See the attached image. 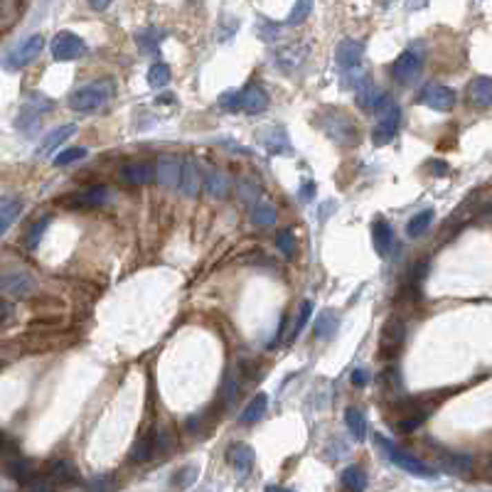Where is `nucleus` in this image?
Returning <instances> with one entry per match:
<instances>
[{"label": "nucleus", "instance_id": "f257e3e1", "mask_svg": "<svg viewBox=\"0 0 492 492\" xmlns=\"http://www.w3.org/2000/svg\"><path fill=\"white\" fill-rule=\"evenodd\" d=\"M317 126L323 128V133L330 141L342 148H352L360 143V128L350 119V113H345L342 108H320Z\"/></svg>", "mask_w": 492, "mask_h": 492}, {"label": "nucleus", "instance_id": "bb28decb", "mask_svg": "<svg viewBox=\"0 0 492 492\" xmlns=\"http://www.w3.org/2000/svg\"><path fill=\"white\" fill-rule=\"evenodd\" d=\"M433 210H424V212H419V215H413L411 219H409V224H406V234L411 239H419V237H424L426 232H429V226L433 224Z\"/></svg>", "mask_w": 492, "mask_h": 492}, {"label": "nucleus", "instance_id": "f8f14e48", "mask_svg": "<svg viewBox=\"0 0 492 492\" xmlns=\"http://www.w3.org/2000/svg\"><path fill=\"white\" fill-rule=\"evenodd\" d=\"M182 175V160L175 155H160L158 165H155V180L163 187H175L180 185Z\"/></svg>", "mask_w": 492, "mask_h": 492}, {"label": "nucleus", "instance_id": "2f4dec72", "mask_svg": "<svg viewBox=\"0 0 492 492\" xmlns=\"http://www.w3.org/2000/svg\"><path fill=\"white\" fill-rule=\"evenodd\" d=\"M443 468L448 473H455V475H465V473L473 470V458L468 453H451V455L443 458Z\"/></svg>", "mask_w": 492, "mask_h": 492}, {"label": "nucleus", "instance_id": "c85d7f7f", "mask_svg": "<svg viewBox=\"0 0 492 492\" xmlns=\"http://www.w3.org/2000/svg\"><path fill=\"white\" fill-rule=\"evenodd\" d=\"M251 222L256 226H271L276 224V207L266 199H259L254 204V210H251Z\"/></svg>", "mask_w": 492, "mask_h": 492}, {"label": "nucleus", "instance_id": "9d476101", "mask_svg": "<svg viewBox=\"0 0 492 492\" xmlns=\"http://www.w3.org/2000/svg\"><path fill=\"white\" fill-rule=\"evenodd\" d=\"M455 91L451 89V86H443V84H429L424 91H421V104L429 108H433V111H451L453 106H455Z\"/></svg>", "mask_w": 492, "mask_h": 492}, {"label": "nucleus", "instance_id": "e433bc0d", "mask_svg": "<svg viewBox=\"0 0 492 492\" xmlns=\"http://www.w3.org/2000/svg\"><path fill=\"white\" fill-rule=\"evenodd\" d=\"M84 158H86V148L74 146V148H64V150H59L52 163H55V168H64V165H72V163H77V160H84Z\"/></svg>", "mask_w": 492, "mask_h": 492}, {"label": "nucleus", "instance_id": "a211bd4d", "mask_svg": "<svg viewBox=\"0 0 492 492\" xmlns=\"http://www.w3.org/2000/svg\"><path fill=\"white\" fill-rule=\"evenodd\" d=\"M106 199H108L106 187H91V190H84L79 195H72L69 204L72 207H81V210H94V207H104Z\"/></svg>", "mask_w": 492, "mask_h": 492}, {"label": "nucleus", "instance_id": "dca6fc26", "mask_svg": "<svg viewBox=\"0 0 492 492\" xmlns=\"http://www.w3.org/2000/svg\"><path fill=\"white\" fill-rule=\"evenodd\" d=\"M199 187H202V170H199V165L195 163L193 158L185 160V163H182V175H180L182 195L195 197V195L199 193Z\"/></svg>", "mask_w": 492, "mask_h": 492}, {"label": "nucleus", "instance_id": "5701e85b", "mask_svg": "<svg viewBox=\"0 0 492 492\" xmlns=\"http://www.w3.org/2000/svg\"><path fill=\"white\" fill-rule=\"evenodd\" d=\"M470 101L478 108H487L492 104V79L490 77H475L470 84Z\"/></svg>", "mask_w": 492, "mask_h": 492}, {"label": "nucleus", "instance_id": "9b49d317", "mask_svg": "<svg viewBox=\"0 0 492 492\" xmlns=\"http://www.w3.org/2000/svg\"><path fill=\"white\" fill-rule=\"evenodd\" d=\"M259 143L266 148L271 155H288L291 153L288 133H286L281 126H271V128L259 130Z\"/></svg>", "mask_w": 492, "mask_h": 492}, {"label": "nucleus", "instance_id": "39448f33", "mask_svg": "<svg viewBox=\"0 0 492 492\" xmlns=\"http://www.w3.org/2000/svg\"><path fill=\"white\" fill-rule=\"evenodd\" d=\"M421 69H424V57L416 50H406L396 57V62L391 64V77L399 84L409 86L421 77Z\"/></svg>", "mask_w": 492, "mask_h": 492}, {"label": "nucleus", "instance_id": "a878e982", "mask_svg": "<svg viewBox=\"0 0 492 492\" xmlns=\"http://www.w3.org/2000/svg\"><path fill=\"white\" fill-rule=\"evenodd\" d=\"M345 424H347V429H350L352 438H357V441H364V438H367V419H364V413L360 411V409H355V406L347 409Z\"/></svg>", "mask_w": 492, "mask_h": 492}, {"label": "nucleus", "instance_id": "8fccbe9b", "mask_svg": "<svg viewBox=\"0 0 492 492\" xmlns=\"http://www.w3.org/2000/svg\"><path fill=\"white\" fill-rule=\"evenodd\" d=\"M89 6L94 8V10H106V8L111 6V0H89Z\"/></svg>", "mask_w": 492, "mask_h": 492}, {"label": "nucleus", "instance_id": "0eeeda50", "mask_svg": "<svg viewBox=\"0 0 492 492\" xmlns=\"http://www.w3.org/2000/svg\"><path fill=\"white\" fill-rule=\"evenodd\" d=\"M50 47H52V57H55L57 62H72V59H79L86 52L84 40H81L79 35L69 32V30L57 32Z\"/></svg>", "mask_w": 492, "mask_h": 492}, {"label": "nucleus", "instance_id": "3c124183", "mask_svg": "<svg viewBox=\"0 0 492 492\" xmlns=\"http://www.w3.org/2000/svg\"><path fill=\"white\" fill-rule=\"evenodd\" d=\"M406 3H409V8H411V10H419V8L429 6V0H406Z\"/></svg>", "mask_w": 492, "mask_h": 492}, {"label": "nucleus", "instance_id": "f03ea898", "mask_svg": "<svg viewBox=\"0 0 492 492\" xmlns=\"http://www.w3.org/2000/svg\"><path fill=\"white\" fill-rule=\"evenodd\" d=\"M116 94V86L111 79H97L86 86H79L77 91H72L69 97V108L77 113H91L101 108L104 104H108Z\"/></svg>", "mask_w": 492, "mask_h": 492}, {"label": "nucleus", "instance_id": "4be33fe9", "mask_svg": "<svg viewBox=\"0 0 492 492\" xmlns=\"http://www.w3.org/2000/svg\"><path fill=\"white\" fill-rule=\"evenodd\" d=\"M74 133H77V126H74V124H67V126H59V128H55L52 133H47L45 141L40 143V148H37V155H50L55 148H59L64 141H69Z\"/></svg>", "mask_w": 492, "mask_h": 492}, {"label": "nucleus", "instance_id": "2eb2a0df", "mask_svg": "<svg viewBox=\"0 0 492 492\" xmlns=\"http://www.w3.org/2000/svg\"><path fill=\"white\" fill-rule=\"evenodd\" d=\"M52 108V101L45 97H32L30 101H25L23 111H20V116H17V128H28L30 126H37V121H40V116L45 111H50Z\"/></svg>", "mask_w": 492, "mask_h": 492}, {"label": "nucleus", "instance_id": "7c9ffc66", "mask_svg": "<svg viewBox=\"0 0 492 492\" xmlns=\"http://www.w3.org/2000/svg\"><path fill=\"white\" fill-rule=\"evenodd\" d=\"M340 480H342V485H345L347 490H352V492H360V490L367 487V475H364V470L360 468V465H350V468L342 470Z\"/></svg>", "mask_w": 492, "mask_h": 492}, {"label": "nucleus", "instance_id": "09e8293b", "mask_svg": "<svg viewBox=\"0 0 492 492\" xmlns=\"http://www.w3.org/2000/svg\"><path fill=\"white\" fill-rule=\"evenodd\" d=\"M10 313H12L10 303H8V300H0V325H3L8 317H10Z\"/></svg>", "mask_w": 492, "mask_h": 492}, {"label": "nucleus", "instance_id": "cd10ccee", "mask_svg": "<svg viewBox=\"0 0 492 492\" xmlns=\"http://www.w3.org/2000/svg\"><path fill=\"white\" fill-rule=\"evenodd\" d=\"M47 478L59 482V485H69V482L77 480V470H74V465L69 463V460H55V463L50 465Z\"/></svg>", "mask_w": 492, "mask_h": 492}, {"label": "nucleus", "instance_id": "c03bdc74", "mask_svg": "<svg viewBox=\"0 0 492 492\" xmlns=\"http://www.w3.org/2000/svg\"><path fill=\"white\" fill-rule=\"evenodd\" d=\"M239 97H242V94H237V91H226V94H222L219 97V106L226 108V111H237Z\"/></svg>", "mask_w": 492, "mask_h": 492}, {"label": "nucleus", "instance_id": "aec40b11", "mask_svg": "<svg viewBox=\"0 0 492 492\" xmlns=\"http://www.w3.org/2000/svg\"><path fill=\"white\" fill-rule=\"evenodd\" d=\"M158 455V446H155V433L153 431H146L141 433V438L136 441V446L130 448V460L133 463H148Z\"/></svg>", "mask_w": 492, "mask_h": 492}, {"label": "nucleus", "instance_id": "58836bf2", "mask_svg": "<svg viewBox=\"0 0 492 492\" xmlns=\"http://www.w3.org/2000/svg\"><path fill=\"white\" fill-rule=\"evenodd\" d=\"M311 10H313V0H298V3L293 6V10H291L286 25H300L308 15H311Z\"/></svg>", "mask_w": 492, "mask_h": 492}, {"label": "nucleus", "instance_id": "a19ab883", "mask_svg": "<svg viewBox=\"0 0 492 492\" xmlns=\"http://www.w3.org/2000/svg\"><path fill=\"white\" fill-rule=\"evenodd\" d=\"M222 399L226 402V406H232L234 402H237V396H239V386H237V380H234L232 374H226L224 377V382H222Z\"/></svg>", "mask_w": 492, "mask_h": 492}, {"label": "nucleus", "instance_id": "de8ad7c7", "mask_svg": "<svg viewBox=\"0 0 492 492\" xmlns=\"http://www.w3.org/2000/svg\"><path fill=\"white\" fill-rule=\"evenodd\" d=\"M352 384L355 386L367 384V369H355V372H352Z\"/></svg>", "mask_w": 492, "mask_h": 492}, {"label": "nucleus", "instance_id": "49530a36", "mask_svg": "<svg viewBox=\"0 0 492 492\" xmlns=\"http://www.w3.org/2000/svg\"><path fill=\"white\" fill-rule=\"evenodd\" d=\"M259 32H261V37H264V40L273 42V40H276V32H278V28H276V25H271V23H261Z\"/></svg>", "mask_w": 492, "mask_h": 492}, {"label": "nucleus", "instance_id": "7ed1b4c3", "mask_svg": "<svg viewBox=\"0 0 492 492\" xmlns=\"http://www.w3.org/2000/svg\"><path fill=\"white\" fill-rule=\"evenodd\" d=\"M374 443H377V448L384 451V455L396 465V468H402V470H406V473H411V475H419V478H433L436 475V470L431 468L429 463H424L419 455H411V453L404 451V448L394 446V443H391L386 436H380V433H377Z\"/></svg>", "mask_w": 492, "mask_h": 492}, {"label": "nucleus", "instance_id": "473e14b6", "mask_svg": "<svg viewBox=\"0 0 492 492\" xmlns=\"http://www.w3.org/2000/svg\"><path fill=\"white\" fill-rule=\"evenodd\" d=\"M204 185H207V193L212 197H224L229 193V177L222 170H212L210 175H207V180H204Z\"/></svg>", "mask_w": 492, "mask_h": 492}, {"label": "nucleus", "instance_id": "4468645a", "mask_svg": "<svg viewBox=\"0 0 492 492\" xmlns=\"http://www.w3.org/2000/svg\"><path fill=\"white\" fill-rule=\"evenodd\" d=\"M239 108H242L244 113H249V116L264 113L268 108V94L261 89V86L249 84L242 91V97H239Z\"/></svg>", "mask_w": 492, "mask_h": 492}, {"label": "nucleus", "instance_id": "6ab92c4d", "mask_svg": "<svg viewBox=\"0 0 492 492\" xmlns=\"http://www.w3.org/2000/svg\"><path fill=\"white\" fill-rule=\"evenodd\" d=\"M226 455H229V463H232V468L237 470L239 475H246L254 468V451L246 443H234Z\"/></svg>", "mask_w": 492, "mask_h": 492}, {"label": "nucleus", "instance_id": "37998d69", "mask_svg": "<svg viewBox=\"0 0 492 492\" xmlns=\"http://www.w3.org/2000/svg\"><path fill=\"white\" fill-rule=\"evenodd\" d=\"M399 377H402V374H399V369L389 367L386 372H382L380 382H382V386H384L386 391H399V386H402V380H399Z\"/></svg>", "mask_w": 492, "mask_h": 492}, {"label": "nucleus", "instance_id": "1a4fd4ad", "mask_svg": "<svg viewBox=\"0 0 492 492\" xmlns=\"http://www.w3.org/2000/svg\"><path fill=\"white\" fill-rule=\"evenodd\" d=\"M362 57H364V45L360 40H342L337 47H335V62H337V69L342 74H347V77L362 64Z\"/></svg>", "mask_w": 492, "mask_h": 492}, {"label": "nucleus", "instance_id": "20e7f679", "mask_svg": "<svg viewBox=\"0 0 492 492\" xmlns=\"http://www.w3.org/2000/svg\"><path fill=\"white\" fill-rule=\"evenodd\" d=\"M377 111H380V121L374 126V133H372V141L374 146H386V143L394 141L396 130H399V124H402V111L391 101L389 94L377 99Z\"/></svg>", "mask_w": 492, "mask_h": 492}, {"label": "nucleus", "instance_id": "f704fd0d", "mask_svg": "<svg viewBox=\"0 0 492 492\" xmlns=\"http://www.w3.org/2000/svg\"><path fill=\"white\" fill-rule=\"evenodd\" d=\"M47 226H50V217H40V219L35 222L32 226L28 229V234H25V246L28 249H37V244H40V239L45 237Z\"/></svg>", "mask_w": 492, "mask_h": 492}, {"label": "nucleus", "instance_id": "ea45409f", "mask_svg": "<svg viewBox=\"0 0 492 492\" xmlns=\"http://www.w3.org/2000/svg\"><path fill=\"white\" fill-rule=\"evenodd\" d=\"M276 244H278V249H281V254L286 256V259H293L295 256V237H293L291 229H283V232L276 237Z\"/></svg>", "mask_w": 492, "mask_h": 492}, {"label": "nucleus", "instance_id": "4c0bfd02", "mask_svg": "<svg viewBox=\"0 0 492 492\" xmlns=\"http://www.w3.org/2000/svg\"><path fill=\"white\" fill-rule=\"evenodd\" d=\"M168 81H170V67L168 64H163V62L153 64L150 72H148V84L153 86V89H165Z\"/></svg>", "mask_w": 492, "mask_h": 492}, {"label": "nucleus", "instance_id": "6e6552de", "mask_svg": "<svg viewBox=\"0 0 492 492\" xmlns=\"http://www.w3.org/2000/svg\"><path fill=\"white\" fill-rule=\"evenodd\" d=\"M404 335H406V330H404V323L399 320V317L386 320L384 328H382L380 347H377L382 360H391V357L399 355V350H402V345H404Z\"/></svg>", "mask_w": 492, "mask_h": 492}, {"label": "nucleus", "instance_id": "a18cd8bd", "mask_svg": "<svg viewBox=\"0 0 492 492\" xmlns=\"http://www.w3.org/2000/svg\"><path fill=\"white\" fill-rule=\"evenodd\" d=\"M298 197L303 199V202H311V199L315 197V182H313V180L303 182V185L298 187Z\"/></svg>", "mask_w": 492, "mask_h": 492}, {"label": "nucleus", "instance_id": "72a5a7b5", "mask_svg": "<svg viewBox=\"0 0 492 492\" xmlns=\"http://www.w3.org/2000/svg\"><path fill=\"white\" fill-rule=\"evenodd\" d=\"M377 99H380V94L374 89V81L372 79L360 81V86H357V104H360L364 111H369V108L377 106Z\"/></svg>", "mask_w": 492, "mask_h": 492}, {"label": "nucleus", "instance_id": "423d86ee", "mask_svg": "<svg viewBox=\"0 0 492 492\" xmlns=\"http://www.w3.org/2000/svg\"><path fill=\"white\" fill-rule=\"evenodd\" d=\"M42 50H45V37H42V35H32V37H28L25 42H20V45H17L15 50L8 55L6 69L17 72V69L28 67L30 62H35V59L40 57Z\"/></svg>", "mask_w": 492, "mask_h": 492}, {"label": "nucleus", "instance_id": "ddd939ff", "mask_svg": "<svg viewBox=\"0 0 492 492\" xmlns=\"http://www.w3.org/2000/svg\"><path fill=\"white\" fill-rule=\"evenodd\" d=\"M121 177L128 185H148L155 180V165L148 160H130L121 168Z\"/></svg>", "mask_w": 492, "mask_h": 492}, {"label": "nucleus", "instance_id": "864d4df0", "mask_svg": "<svg viewBox=\"0 0 492 492\" xmlns=\"http://www.w3.org/2000/svg\"><path fill=\"white\" fill-rule=\"evenodd\" d=\"M158 101H160V104H173V97H170V94H168V97H160Z\"/></svg>", "mask_w": 492, "mask_h": 492}, {"label": "nucleus", "instance_id": "f3484780", "mask_svg": "<svg viewBox=\"0 0 492 492\" xmlns=\"http://www.w3.org/2000/svg\"><path fill=\"white\" fill-rule=\"evenodd\" d=\"M372 239H374V249H377V254H380L382 259H386V256L391 254V249H394V229L389 226V222H384V219L374 222Z\"/></svg>", "mask_w": 492, "mask_h": 492}, {"label": "nucleus", "instance_id": "c9c22d12", "mask_svg": "<svg viewBox=\"0 0 492 492\" xmlns=\"http://www.w3.org/2000/svg\"><path fill=\"white\" fill-rule=\"evenodd\" d=\"M337 325H340L337 317H335L330 311L320 313V317H317V323H315V335L323 340H330L335 335V330H337Z\"/></svg>", "mask_w": 492, "mask_h": 492}, {"label": "nucleus", "instance_id": "412c9836", "mask_svg": "<svg viewBox=\"0 0 492 492\" xmlns=\"http://www.w3.org/2000/svg\"><path fill=\"white\" fill-rule=\"evenodd\" d=\"M20 212H23V199H17V197L0 199V237H6V234L10 232V226L15 224Z\"/></svg>", "mask_w": 492, "mask_h": 492}, {"label": "nucleus", "instance_id": "c756f323", "mask_svg": "<svg viewBox=\"0 0 492 492\" xmlns=\"http://www.w3.org/2000/svg\"><path fill=\"white\" fill-rule=\"evenodd\" d=\"M163 37H165L163 32L148 28V30H141V32L136 35V42H138V47H141L143 55H158L160 40H163Z\"/></svg>", "mask_w": 492, "mask_h": 492}, {"label": "nucleus", "instance_id": "393cba45", "mask_svg": "<svg viewBox=\"0 0 492 492\" xmlns=\"http://www.w3.org/2000/svg\"><path fill=\"white\" fill-rule=\"evenodd\" d=\"M0 286H3V291H6L8 295H25L35 288V281L28 273H10V276L3 278Z\"/></svg>", "mask_w": 492, "mask_h": 492}, {"label": "nucleus", "instance_id": "79ce46f5", "mask_svg": "<svg viewBox=\"0 0 492 492\" xmlns=\"http://www.w3.org/2000/svg\"><path fill=\"white\" fill-rule=\"evenodd\" d=\"M311 315H313V303H311V300H306V303H303V308H300L298 317H295V328H293V333H291V337H298V335L306 330Z\"/></svg>", "mask_w": 492, "mask_h": 492}, {"label": "nucleus", "instance_id": "b1692460", "mask_svg": "<svg viewBox=\"0 0 492 492\" xmlns=\"http://www.w3.org/2000/svg\"><path fill=\"white\" fill-rule=\"evenodd\" d=\"M268 409V396L261 391V394H256L254 399H251L249 404H246V409L242 411V416H239V421H242L244 426H254L256 421H261V416L266 413Z\"/></svg>", "mask_w": 492, "mask_h": 492}, {"label": "nucleus", "instance_id": "603ef678", "mask_svg": "<svg viewBox=\"0 0 492 492\" xmlns=\"http://www.w3.org/2000/svg\"><path fill=\"white\" fill-rule=\"evenodd\" d=\"M431 170H433V173H438V175H443V173H448V165L446 163H433V165H431Z\"/></svg>", "mask_w": 492, "mask_h": 492}]
</instances>
